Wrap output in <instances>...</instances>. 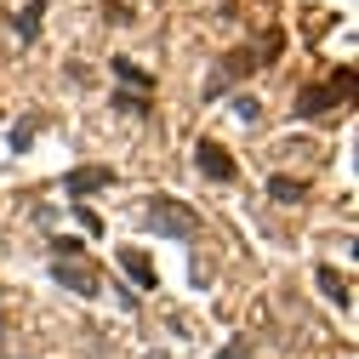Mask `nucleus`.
I'll return each instance as SVG.
<instances>
[{
	"instance_id": "nucleus-1",
	"label": "nucleus",
	"mask_w": 359,
	"mask_h": 359,
	"mask_svg": "<svg viewBox=\"0 0 359 359\" xmlns=\"http://www.w3.org/2000/svg\"><path fill=\"white\" fill-rule=\"evenodd\" d=\"M149 229L154 234H165V240H194V229H200V217L183 205V200H149Z\"/></svg>"
},
{
	"instance_id": "nucleus-2",
	"label": "nucleus",
	"mask_w": 359,
	"mask_h": 359,
	"mask_svg": "<svg viewBox=\"0 0 359 359\" xmlns=\"http://www.w3.org/2000/svg\"><path fill=\"white\" fill-rule=\"evenodd\" d=\"M348 86H353V69H342V74H337V80H325V86H308V92L297 97V120H313V114L337 109V103L348 97Z\"/></svg>"
},
{
	"instance_id": "nucleus-3",
	"label": "nucleus",
	"mask_w": 359,
	"mask_h": 359,
	"mask_svg": "<svg viewBox=\"0 0 359 359\" xmlns=\"http://www.w3.org/2000/svg\"><path fill=\"white\" fill-rule=\"evenodd\" d=\"M194 165H200V171L211 177V183H234V177H240L234 154L222 149V143H211V137H200V143H194Z\"/></svg>"
},
{
	"instance_id": "nucleus-4",
	"label": "nucleus",
	"mask_w": 359,
	"mask_h": 359,
	"mask_svg": "<svg viewBox=\"0 0 359 359\" xmlns=\"http://www.w3.org/2000/svg\"><path fill=\"white\" fill-rule=\"evenodd\" d=\"M52 280H57V285H69L74 297H97V291H103V280H97V274H92V268H86L80 257H57Z\"/></svg>"
},
{
	"instance_id": "nucleus-5",
	"label": "nucleus",
	"mask_w": 359,
	"mask_h": 359,
	"mask_svg": "<svg viewBox=\"0 0 359 359\" xmlns=\"http://www.w3.org/2000/svg\"><path fill=\"white\" fill-rule=\"evenodd\" d=\"M103 189H114V171H109V165H74V171L63 177V194H74V200L103 194Z\"/></svg>"
},
{
	"instance_id": "nucleus-6",
	"label": "nucleus",
	"mask_w": 359,
	"mask_h": 359,
	"mask_svg": "<svg viewBox=\"0 0 359 359\" xmlns=\"http://www.w3.org/2000/svg\"><path fill=\"white\" fill-rule=\"evenodd\" d=\"M251 63H257L251 52H234L229 63H222V69L211 74V86H205V103H217V97H229V80H234V74H251Z\"/></svg>"
},
{
	"instance_id": "nucleus-7",
	"label": "nucleus",
	"mask_w": 359,
	"mask_h": 359,
	"mask_svg": "<svg viewBox=\"0 0 359 359\" xmlns=\"http://www.w3.org/2000/svg\"><path fill=\"white\" fill-rule=\"evenodd\" d=\"M46 6H52V0H29V6L12 18V29H18V40H23V46H34V34H40V18H46Z\"/></svg>"
},
{
	"instance_id": "nucleus-8",
	"label": "nucleus",
	"mask_w": 359,
	"mask_h": 359,
	"mask_svg": "<svg viewBox=\"0 0 359 359\" xmlns=\"http://www.w3.org/2000/svg\"><path fill=\"white\" fill-rule=\"evenodd\" d=\"M120 268H126L137 285H154V280H160V274H154V262H149L143 251H120Z\"/></svg>"
},
{
	"instance_id": "nucleus-9",
	"label": "nucleus",
	"mask_w": 359,
	"mask_h": 359,
	"mask_svg": "<svg viewBox=\"0 0 359 359\" xmlns=\"http://www.w3.org/2000/svg\"><path fill=\"white\" fill-rule=\"evenodd\" d=\"M308 194V183H297V177H268V200H280V205H297Z\"/></svg>"
},
{
	"instance_id": "nucleus-10",
	"label": "nucleus",
	"mask_w": 359,
	"mask_h": 359,
	"mask_svg": "<svg viewBox=\"0 0 359 359\" xmlns=\"http://www.w3.org/2000/svg\"><path fill=\"white\" fill-rule=\"evenodd\" d=\"M109 69H114V74H120V80H131V86H137V92H143V97H149V92H154V74H149V69H137V63H131V57H114V63H109Z\"/></svg>"
},
{
	"instance_id": "nucleus-11",
	"label": "nucleus",
	"mask_w": 359,
	"mask_h": 359,
	"mask_svg": "<svg viewBox=\"0 0 359 359\" xmlns=\"http://www.w3.org/2000/svg\"><path fill=\"white\" fill-rule=\"evenodd\" d=\"M313 280H320V291H325V297H331L337 308H353V297H348V285H342V280L331 274V268H325V262H320V268H313Z\"/></svg>"
},
{
	"instance_id": "nucleus-12",
	"label": "nucleus",
	"mask_w": 359,
	"mask_h": 359,
	"mask_svg": "<svg viewBox=\"0 0 359 359\" xmlns=\"http://www.w3.org/2000/svg\"><path fill=\"white\" fill-rule=\"evenodd\" d=\"M280 52H285V34H280V29H268V34H262V52H257V57H262V63H274Z\"/></svg>"
},
{
	"instance_id": "nucleus-13",
	"label": "nucleus",
	"mask_w": 359,
	"mask_h": 359,
	"mask_svg": "<svg viewBox=\"0 0 359 359\" xmlns=\"http://www.w3.org/2000/svg\"><path fill=\"white\" fill-rule=\"evenodd\" d=\"M29 143H34V126H29V120H23V126H18V131H12V149H18V154H23V149H29Z\"/></svg>"
},
{
	"instance_id": "nucleus-14",
	"label": "nucleus",
	"mask_w": 359,
	"mask_h": 359,
	"mask_svg": "<svg viewBox=\"0 0 359 359\" xmlns=\"http://www.w3.org/2000/svg\"><path fill=\"white\" fill-rule=\"evenodd\" d=\"M234 114H240V120H257V114H262V109H257V103H251V97H234Z\"/></svg>"
},
{
	"instance_id": "nucleus-15",
	"label": "nucleus",
	"mask_w": 359,
	"mask_h": 359,
	"mask_svg": "<svg viewBox=\"0 0 359 359\" xmlns=\"http://www.w3.org/2000/svg\"><path fill=\"white\" fill-rule=\"evenodd\" d=\"M222 359H251V353H245V342H229V348H222Z\"/></svg>"
}]
</instances>
